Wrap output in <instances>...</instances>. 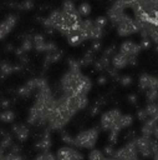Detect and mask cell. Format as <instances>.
<instances>
[{
    "mask_svg": "<svg viewBox=\"0 0 158 160\" xmlns=\"http://www.w3.org/2000/svg\"><path fill=\"white\" fill-rule=\"evenodd\" d=\"M91 88L92 81L81 71L68 69L60 80V89L63 95H87Z\"/></svg>",
    "mask_w": 158,
    "mask_h": 160,
    "instance_id": "obj_1",
    "label": "cell"
},
{
    "mask_svg": "<svg viewBox=\"0 0 158 160\" xmlns=\"http://www.w3.org/2000/svg\"><path fill=\"white\" fill-rule=\"evenodd\" d=\"M138 154L142 158H153L156 152L158 151V140L154 139L153 136H136L134 139Z\"/></svg>",
    "mask_w": 158,
    "mask_h": 160,
    "instance_id": "obj_2",
    "label": "cell"
},
{
    "mask_svg": "<svg viewBox=\"0 0 158 160\" xmlns=\"http://www.w3.org/2000/svg\"><path fill=\"white\" fill-rule=\"evenodd\" d=\"M98 134L100 130L97 128L85 129L75 136L73 146H76L77 149H93V146L97 142Z\"/></svg>",
    "mask_w": 158,
    "mask_h": 160,
    "instance_id": "obj_3",
    "label": "cell"
},
{
    "mask_svg": "<svg viewBox=\"0 0 158 160\" xmlns=\"http://www.w3.org/2000/svg\"><path fill=\"white\" fill-rule=\"evenodd\" d=\"M116 29L119 36H128V35L139 32V25H138L137 19L136 18L133 19L128 15H124L121 19V21L116 25Z\"/></svg>",
    "mask_w": 158,
    "mask_h": 160,
    "instance_id": "obj_4",
    "label": "cell"
},
{
    "mask_svg": "<svg viewBox=\"0 0 158 160\" xmlns=\"http://www.w3.org/2000/svg\"><path fill=\"white\" fill-rule=\"evenodd\" d=\"M113 158H116L117 160H137L138 159V150H137L134 140H129L122 148L117 149L114 151Z\"/></svg>",
    "mask_w": 158,
    "mask_h": 160,
    "instance_id": "obj_5",
    "label": "cell"
},
{
    "mask_svg": "<svg viewBox=\"0 0 158 160\" xmlns=\"http://www.w3.org/2000/svg\"><path fill=\"white\" fill-rule=\"evenodd\" d=\"M121 115H122V112H121L119 109H111V110L105 111L101 115V119H100V128L105 131L112 130L116 126Z\"/></svg>",
    "mask_w": 158,
    "mask_h": 160,
    "instance_id": "obj_6",
    "label": "cell"
},
{
    "mask_svg": "<svg viewBox=\"0 0 158 160\" xmlns=\"http://www.w3.org/2000/svg\"><path fill=\"white\" fill-rule=\"evenodd\" d=\"M63 16H65V14L62 10H53L42 20V25L46 28L47 32H52L55 30L58 31V29L62 25Z\"/></svg>",
    "mask_w": 158,
    "mask_h": 160,
    "instance_id": "obj_7",
    "label": "cell"
},
{
    "mask_svg": "<svg viewBox=\"0 0 158 160\" xmlns=\"http://www.w3.org/2000/svg\"><path fill=\"white\" fill-rule=\"evenodd\" d=\"M126 9H127V5L124 4L123 0H116L114 4L109 8V10H108V12H107L108 20H109L113 25H117V24L121 21V19L126 15V14H124V10H126Z\"/></svg>",
    "mask_w": 158,
    "mask_h": 160,
    "instance_id": "obj_8",
    "label": "cell"
},
{
    "mask_svg": "<svg viewBox=\"0 0 158 160\" xmlns=\"http://www.w3.org/2000/svg\"><path fill=\"white\" fill-rule=\"evenodd\" d=\"M56 159L57 160H83V155L81 154V151H78L75 148L66 145L60 148L56 151Z\"/></svg>",
    "mask_w": 158,
    "mask_h": 160,
    "instance_id": "obj_9",
    "label": "cell"
},
{
    "mask_svg": "<svg viewBox=\"0 0 158 160\" xmlns=\"http://www.w3.org/2000/svg\"><path fill=\"white\" fill-rule=\"evenodd\" d=\"M17 24V16L15 14H9L6 15L1 21H0V40L5 39L16 26Z\"/></svg>",
    "mask_w": 158,
    "mask_h": 160,
    "instance_id": "obj_10",
    "label": "cell"
},
{
    "mask_svg": "<svg viewBox=\"0 0 158 160\" xmlns=\"http://www.w3.org/2000/svg\"><path fill=\"white\" fill-rule=\"evenodd\" d=\"M52 129L51 128H46L41 134H40V138L35 141V149L36 150H40V151H46V150H50L51 148V136H50V131Z\"/></svg>",
    "mask_w": 158,
    "mask_h": 160,
    "instance_id": "obj_11",
    "label": "cell"
},
{
    "mask_svg": "<svg viewBox=\"0 0 158 160\" xmlns=\"http://www.w3.org/2000/svg\"><path fill=\"white\" fill-rule=\"evenodd\" d=\"M138 88L143 92L148 89H158V76H152L149 74H142L138 79Z\"/></svg>",
    "mask_w": 158,
    "mask_h": 160,
    "instance_id": "obj_12",
    "label": "cell"
},
{
    "mask_svg": "<svg viewBox=\"0 0 158 160\" xmlns=\"http://www.w3.org/2000/svg\"><path fill=\"white\" fill-rule=\"evenodd\" d=\"M141 50H142L141 45L136 41H132V40H126L119 45V51L123 52L124 55H127L128 58L137 56Z\"/></svg>",
    "mask_w": 158,
    "mask_h": 160,
    "instance_id": "obj_13",
    "label": "cell"
},
{
    "mask_svg": "<svg viewBox=\"0 0 158 160\" xmlns=\"http://www.w3.org/2000/svg\"><path fill=\"white\" fill-rule=\"evenodd\" d=\"M36 90H37V88H36V80H35V78H34V79L27 80L24 85H21V86L17 89L16 92H17V95H19L20 98L26 99V98H30L32 94H35Z\"/></svg>",
    "mask_w": 158,
    "mask_h": 160,
    "instance_id": "obj_14",
    "label": "cell"
},
{
    "mask_svg": "<svg viewBox=\"0 0 158 160\" xmlns=\"http://www.w3.org/2000/svg\"><path fill=\"white\" fill-rule=\"evenodd\" d=\"M11 130L19 141H25L30 135V128L26 124H14Z\"/></svg>",
    "mask_w": 158,
    "mask_h": 160,
    "instance_id": "obj_15",
    "label": "cell"
},
{
    "mask_svg": "<svg viewBox=\"0 0 158 160\" xmlns=\"http://www.w3.org/2000/svg\"><path fill=\"white\" fill-rule=\"evenodd\" d=\"M111 64H112V66H113L114 69L121 70V69L126 68L127 65H129V58H128L127 55H124L123 52L118 51V52H116V54L112 56Z\"/></svg>",
    "mask_w": 158,
    "mask_h": 160,
    "instance_id": "obj_16",
    "label": "cell"
},
{
    "mask_svg": "<svg viewBox=\"0 0 158 160\" xmlns=\"http://www.w3.org/2000/svg\"><path fill=\"white\" fill-rule=\"evenodd\" d=\"M157 125H158V121H156V120L152 119V118H148V119L144 120L143 124H142L141 134L144 135V136H153V132H154V129H156Z\"/></svg>",
    "mask_w": 158,
    "mask_h": 160,
    "instance_id": "obj_17",
    "label": "cell"
},
{
    "mask_svg": "<svg viewBox=\"0 0 158 160\" xmlns=\"http://www.w3.org/2000/svg\"><path fill=\"white\" fill-rule=\"evenodd\" d=\"M62 55H63V52H62V50H60V49H56V50H53V51L46 52L45 60H44V66L47 68V66H50L51 64L57 62V61L62 58Z\"/></svg>",
    "mask_w": 158,
    "mask_h": 160,
    "instance_id": "obj_18",
    "label": "cell"
},
{
    "mask_svg": "<svg viewBox=\"0 0 158 160\" xmlns=\"http://www.w3.org/2000/svg\"><path fill=\"white\" fill-rule=\"evenodd\" d=\"M111 59H112V58H109V56L102 54V56H101L100 59L95 60V62H93L95 70H97V71H100V72L106 71V70L112 65V64H111Z\"/></svg>",
    "mask_w": 158,
    "mask_h": 160,
    "instance_id": "obj_19",
    "label": "cell"
},
{
    "mask_svg": "<svg viewBox=\"0 0 158 160\" xmlns=\"http://www.w3.org/2000/svg\"><path fill=\"white\" fill-rule=\"evenodd\" d=\"M133 116L131 115V114H122L121 116H119V119H118V121H117V124H116V126L113 128V129H117V130H123V129H128L132 124H133Z\"/></svg>",
    "mask_w": 158,
    "mask_h": 160,
    "instance_id": "obj_20",
    "label": "cell"
},
{
    "mask_svg": "<svg viewBox=\"0 0 158 160\" xmlns=\"http://www.w3.org/2000/svg\"><path fill=\"white\" fill-rule=\"evenodd\" d=\"M32 40H34V50L39 52H45L46 44H47V41L45 40V36L42 34H35L32 36Z\"/></svg>",
    "mask_w": 158,
    "mask_h": 160,
    "instance_id": "obj_21",
    "label": "cell"
},
{
    "mask_svg": "<svg viewBox=\"0 0 158 160\" xmlns=\"http://www.w3.org/2000/svg\"><path fill=\"white\" fill-rule=\"evenodd\" d=\"M15 71V65L10 64L9 61L4 60V61H0V79H4L6 78L7 75H10L11 72Z\"/></svg>",
    "mask_w": 158,
    "mask_h": 160,
    "instance_id": "obj_22",
    "label": "cell"
},
{
    "mask_svg": "<svg viewBox=\"0 0 158 160\" xmlns=\"http://www.w3.org/2000/svg\"><path fill=\"white\" fill-rule=\"evenodd\" d=\"M66 38H67V42H68L70 45H72V46H77V45L82 44V42L85 41L83 36H82L78 31H73L72 34H70V35L66 36Z\"/></svg>",
    "mask_w": 158,
    "mask_h": 160,
    "instance_id": "obj_23",
    "label": "cell"
},
{
    "mask_svg": "<svg viewBox=\"0 0 158 160\" xmlns=\"http://www.w3.org/2000/svg\"><path fill=\"white\" fill-rule=\"evenodd\" d=\"M20 48H21V50H22L24 52H26V54H27L29 51H31V50L34 49V40H32V36L26 34V35L24 36L22 41H21Z\"/></svg>",
    "mask_w": 158,
    "mask_h": 160,
    "instance_id": "obj_24",
    "label": "cell"
},
{
    "mask_svg": "<svg viewBox=\"0 0 158 160\" xmlns=\"http://www.w3.org/2000/svg\"><path fill=\"white\" fill-rule=\"evenodd\" d=\"M63 12H66V14H70V15H76V14H78V10H77V8H76V5L73 4V1L72 0H65L63 1V4H62V9H61ZM80 15V14H78Z\"/></svg>",
    "mask_w": 158,
    "mask_h": 160,
    "instance_id": "obj_25",
    "label": "cell"
},
{
    "mask_svg": "<svg viewBox=\"0 0 158 160\" xmlns=\"http://www.w3.org/2000/svg\"><path fill=\"white\" fill-rule=\"evenodd\" d=\"M95 54H96V52H95L92 49L87 50V51L85 52V55L80 59L81 65H82V66H88V65L93 64V62H95Z\"/></svg>",
    "mask_w": 158,
    "mask_h": 160,
    "instance_id": "obj_26",
    "label": "cell"
},
{
    "mask_svg": "<svg viewBox=\"0 0 158 160\" xmlns=\"http://www.w3.org/2000/svg\"><path fill=\"white\" fill-rule=\"evenodd\" d=\"M0 120L2 122H12L15 120V112L10 109H4L0 112Z\"/></svg>",
    "mask_w": 158,
    "mask_h": 160,
    "instance_id": "obj_27",
    "label": "cell"
},
{
    "mask_svg": "<svg viewBox=\"0 0 158 160\" xmlns=\"http://www.w3.org/2000/svg\"><path fill=\"white\" fill-rule=\"evenodd\" d=\"M14 142H12V136L10 135V134H5L4 136H1V140H0V148L2 149V150H9L10 148H11V145H12Z\"/></svg>",
    "mask_w": 158,
    "mask_h": 160,
    "instance_id": "obj_28",
    "label": "cell"
},
{
    "mask_svg": "<svg viewBox=\"0 0 158 160\" xmlns=\"http://www.w3.org/2000/svg\"><path fill=\"white\" fill-rule=\"evenodd\" d=\"M144 96L147 102H156L158 101V89H148L144 91Z\"/></svg>",
    "mask_w": 158,
    "mask_h": 160,
    "instance_id": "obj_29",
    "label": "cell"
},
{
    "mask_svg": "<svg viewBox=\"0 0 158 160\" xmlns=\"http://www.w3.org/2000/svg\"><path fill=\"white\" fill-rule=\"evenodd\" d=\"M106 158L105 152L98 150V149H91V151L88 152L87 155V159L88 160H103Z\"/></svg>",
    "mask_w": 158,
    "mask_h": 160,
    "instance_id": "obj_30",
    "label": "cell"
},
{
    "mask_svg": "<svg viewBox=\"0 0 158 160\" xmlns=\"http://www.w3.org/2000/svg\"><path fill=\"white\" fill-rule=\"evenodd\" d=\"M77 10H78V14H80L81 18L88 16L90 12H91V5H90L88 2H82V4L77 8Z\"/></svg>",
    "mask_w": 158,
    "mask_h": 160,
    "instance_id": "obj_31",
    "label": "cell"
},
{
    "mask_svg": "<svg viewBox=\"0 0 158 160\" xmlns=\"http://www.w3.org/2000/svg\"><path fill=\"white\" fill-rule=\"evenodd\" d=\"M35 160H57V159H56V154H52L49 150H46V151H41L35 158Z\"/></svg>",
    "mask_w": 158,
    "mask_h": 160,
    "instance_id": "obj_32",
    "label": "cell"
},
{
    "mask_svg": "<svg viewBox=\"0 0 158 160\" xmlns=\"http://www.w3.org/2000/svg\"><path fill=\"white\" fill-rule=\"evenodd\" d=\"M119 130L117 129H112L108 131V144L111 145H114L117 141H118V135H119Z\"/></svg>",
    "mask_w": 158,
    "mask_h": 160,
    "instance_id": "obj_33",
    "label": "cell"
},
{
    "mask_svg": "<svg viewBox=\"0 0 158 160\" xmlns=\"http://www.w3.org/2000/svg\"><path fill=\"white\" fill-rule=\"evenodd\" d=\"M67 64H68V69L70 70H75V71H81V61L80 60H76V59H68L67 60Z\"/></svg>",
    "mask_w": 158,
    "mask_h": 160,
    "instance_id": "obj_34",
    "label": "cell"
},
{
    "mask_svg": "<svg viewBox=\"0 0 158 160\" xmlns=\"http://www.w3.org/2000/svg\"><path fill=\"white\" fill-rule=\"evenodd\" d=\"M61 140L67 144V145H73V141H75V136H71L67 131H65L63 129L61 130Z\"/></svg>",
    "mask_w": 158,
    "mask_h": 160,
    "instance_id": "obj_35",
    "label": "cell"
},
{
    "mask_svg": "<svg viewBox=\"0 0 158 160\" xmlns=\"http://www.w3.org/2000/svg\"><path fill=\"white\" fill-rule=\"evenodd\" d=\"M5 159L6 160H25V158L21 155V152H15V151H10L5 154Z\"/></svg>",
    "mask_w": 158,
    "mask_h": 160,
    "instance_id": "obj_36",
    "label": "cell"
},
{
    "mask_svg": "<svg viewBox=\"0 0 158 160\" xmlns=\"http://www.w3.org/2000/svg\"><path fill=\"white\" fill-rule=\"evenodd\" d=\"M34 8V1L32 0H24L17 4V9L20 10H30Z\"/></svg>",
    "mask_w": 158,
    "mask_h": 160,
    "instance_id": "obj_37",
    "label": "cell"
},
{
    "mask_svg": "<svg viewBox=\"0 0 158 160\" xmlns=\"http://www.w3.org/2000/svg\"><path fill=\"white\" fill-rule=\"evenodd\" d=\"M93 21H95V24H96L97 26L105 29L106 25H107V22H108V18H107V16H98V18H96Z\"/></svg>",
    "mask_w": 158,
    "mask_h": 160,
    "instance_id": "obj_38",
    "label": "cell"
},
{
    "mask_svg": "<svg viewBox=\"0 0 158 160\" xmlns=\"http://www.w3.org/2000/svg\"><path fill=\"white\" fill-rule=\"evenodd\" d=\"M119 84L122 85V86H128V85H131L132 82H133V79H132V76H129V75H123V76H121L119 78Z\"/></svg>",
    "mask_w": 158,
    "mask_h": 160,
    "instance_id": "obj_39",
    "label": "cell"
},
{
    "mask_svg": "<svg viewBox=\"0 0 158 160\" xmlns=\"http://www.w3.org/2000/svg\"><path fill=\"white\" fill-rule=\"evenodd\" d=\"M136 118H137L138 120H141L142 122H143L144 120H147V119H148V115H147V112H146L144 108H143V109H138V110H137V112H136Z\"/></svg>",
    "mask_w": 158,
    "mask_h": 160,
    "instance_id": "obj_40",
    "label": "cell"
},
{
    "mask_svg": "<svg viewBox=\"0 0 158 160\" xmlns=\"http://www.w3.org/2000/svg\"><path fill=\"white\" fill-rule=\"evenodd\" d=\"M152 40L149 39V38H142V40H141V42H139V45H141V48L142 49H149L151 48V45H152Z\"/></svg>",
    "mask_w": 158,
    "mask_h": 160,
    "instance_id": "obj_41",
    "label": "cell"
},
{
    "mask_svg": "<svg viewBox=\"0 0 158 160\" xmlns=\"http://www.w3.org/2000/svg\"><path fill=\"white\" fill-rule=\"evenodd\" d=\"M100 109H101V106L95 102V104L88 109V115H90V116H96V115L100 112Z\"/></svg>",
    "mask_w": 158,
    "mask_h": 160,
    "instance_id": "obj_42",
    "label": "cell"
},
{
    "mask_svg": "<svg viewBox=\"0 0 158 160\" xmlns=\"http://www.w3.org/2000/svg\"><path fill=\"white\" fill-rule=\"evenodd\" d=\"M114 149H113V145H111V144H108L107 146H105V149H103V152H105V155L106 156H113L114 155Z\"/></svg>",
    "mask_w": 158,
    "mask_h": 160,
    "instance_id": "obj_43",
    "label": "cell"
},
{
    "mask_svg": "<svg viewBox=\"0 0 158 160\" xmlns=\"http://www.w3.org/2000/svg\"><path fill=\"white\" fill-rule=\"evenodd\" d=\"M127 101H128L129 104H133V105H136V104L138 102V95H137L136 92H132V94H129V95L127 96Z\"/></svg>",
    "mask_w": 158,
    "mask_h": 160,
    "instance_id": "obj_44",
    "label": "cell"
},
{
    "mask_svg": "<svg viewBox=\"0 0 158 160\" xmlns=\"http://www.w3.org/2000/svg\"><path fill=\"white\" fill-rule=\"evenodd\" d=\"M91 49H92L95 52H97V51L101 49V42H100V40H93V41H92V45H91Z\"/></svg>",
    "mask_w": 158,
    "mask_h": 160,
    "instance_id": "obj_45",
    "label": "cell"
},
{
    "mask_svg": "<svg viewBox=\"0 0 158 160\" xmlns=\"http://www.w3.org/2000/svg\"><path fill=\"white\" fill-rule=\"evenodd\" d=\"M107 80H108V76L107 75H101V76L97 78V84L98 85H105L107 82Z\"/></svg>",
    "mask_w": 158,
    "mask_h": 160,
    "instance_id": "obj_46",
    "label": "cell"
},
{
    "mask_svg": "<svg viewBox=\"0 0 158 160\" xmlns=\"http://www.w3.org/2000/svg\"><path fill=\"white\" fill-rule=\"evenodd\" d=\"M0 105H1V108H4V109H9V106L11 105V100H10V99H1Z\"/></svg>",
    "mask_w": 158,
    "mask_h": 160,
    "instance_id": "obj_47",
    "label": "cell"
},
{
    "mask_svg": "<svg viewBox=\"0 0 158 160\" xmlns=\"http://www.w3.org/2000/svg\"><path fill=\"white\" fill-rule=\"evenodd\" d=\"M0 160H6L5 159V150H2L1 148H0Z\"/></svg>",
    "mask_w": 158,
    "mask_h": 160,
    "instance_id": "obj_48",
    "label": "cell"
},
{
    "mask_svg": "<svg viewBox=\"0 0 158 160\" xmlns=\"http://www.w3.org/2000/svg\"><path fill=\"white\" fill-rule=\"evenodd\" d=\"M153 138L158 140V125H157V126H156V129H154V132H153Z\"/></svg>",
    "mask_w": 158,
    "mask_h": 160,
    "instance_id": "obj_49",
    "label": "cell"
},
{
    "mask_svg": "<svg viewBox=\"0 0 158 160\" xmlns=\"http://www.w3.org/2000/svg\"><path fill=\"white\" fill-rule=\"evenodd\" d=\"M5 50H6V51L12 50V45H6V46H5Z\"/></svg>",
    "mask_w": 158,
    "mask_h": 160,
    "instance_id": "obj_50",
    "label": "cell"
},
{
    "mask_svg": "<svg viewBox=\"0 0 158 160\" xmlns=\"http://www.w3.org/2000/svg\"><path fill=\"white\" fill-rule=\"evenodd\" d=\"M103 160H117L116 158H113V156H106Z\"/></svg>",
    "mask_w": 158,
    "mask_h": 160,
    "instance_id": "obj_51",
    "label": "cell"
},
{
    "mask_svg": "<svg viewBox=\"0 0 158 160\" xmlns=\"http://www.w3.org/2000/svg\"><path fill=\"white\" fill-rule=\"evenodd\" d=\"M153 160H158V151L156 152V155L153 156Z\"/></svg>",
    "mask_w": 158,
    "mask_h": 160,
    "instance_id": "obj_52",
    "label": "cell"
},
{
    "mask_svg": "<svg viewBox=\"0 0 158 160\" xmlns=\"http://www.w3.org/2000/svg\"><path fill=\"white\" fill-rule=\"evenodd\" d=\"M157 102H158V101H157Z\"/></svg>",
    "mask_w": 158,
    "mask_h": 160,
    "instance_id": "obj_53",
    "label": "cell"
}]
</instances>
